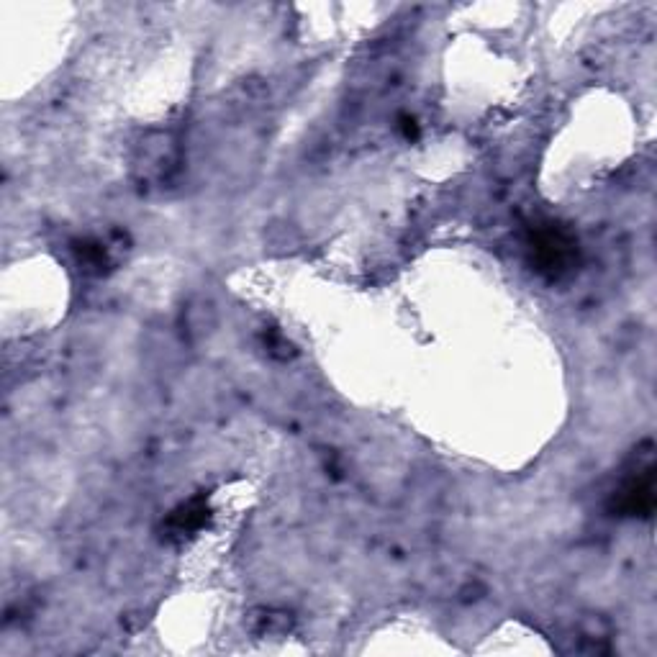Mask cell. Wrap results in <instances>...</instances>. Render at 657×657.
Masks as SVG:
<instances>
[{
    "label": "cell",
    "instance_id": "1",
    "mask_svg": "<svg viewBox=\"0 0 657 657\" xmlns=\"http://www.w3.org/2000/svg\"><path fill=\"white\" fill-rule=\"evenodd\" d=\"M180 170V144L170 131H149L134 154V172L142 185L160 188Z\"/></svg>",
    "mask_w": 657,
    "mask_h": 657
},
{
    "label": "cell",
    "instance_id": "2",
    "mask_svg": "<svg viewBox=\"0 0 657 657\" xmlns=\"http://www.w3.org/2000/svg\"><path fill=\"white\" fill-rule=\"evenodd\" d=\"M532 262L547 278H560L578 262V239L560 224H539L529 237Z\"/></svg>",
    "mask_w": 657,
    "mask_h": 657
},
{
    "label": "cell",
    "instance_id": "3",
    "mask_svg": "<svg viewBox=\"0 0 657 657\" xmlns=\"http://www.w3.org/2000/svg\"><path fill=\"white\" fill-rule=\"evenodd\" d=\"M611 511L619 516H640L650 519L655 511V465H652V452H647L645 460H637L632 473L622 480V486L614 491L611 498Z\"/></svg>",
    "mask_w": 657,
    "mask_h": 657
},
{
    "label": "cell",
    "instance_id": "4",
    "mask_svg": "<svg viewBox=\"0 0 657 657\" xmlns=\"http://www.w3.org/2000/svg\"><path fill=\"white\" fill-rule=\"evenodd\" d=\"M208 519H211V511H208L206 498H190V501H185L172 511L170 519H167V532H170V537H190V534L201 532Z\"/></svg>",
    "mask_w": 657,
    "mask_h": 657
},
{
    "label": "cell",
    "instance_id": "5",
    "mask_svg": "<svg viewBox=\"0 0 657 657\" xmlns=\"http://www.w3.org/2000/svg\"><path fill=\"white\" fill-rule=\"evenodd\" d=\"M249 632L257 637H285L291 632L293 619L288 611L280 609H255L247 619Z\"/></svg>",
    "mask_w": 657,
    "mask_h": 657
},
{
    "label": "cell",
    "instance_id": "6",
    "mask_svg": "<svg viewBox=\"0 0 657 657\" xmlns=\"http://www.w3.org/2000/svg\"><path fill=\"white\" fill-rule=\"evenodd\" d=\"M75 252L85 273L103 275L108 267H111V247H108L106 242H101V239H85V242H77Z\"/></svg>",
    "mask_w": 657,
    "mask_h": 657
},
{
    "label": "cell",
    "instance_id": "7",
    "mask_svg": "<svg viewBox=\"0 0 657 657\" xmlns=\"http://www.w3.org/2000/svg\"><path fill=\"white\" fill-rule=\"evenodd\" d=\"M267 347H270V355L280 357V360H288V357L293 355V347L288 339H283L280 334H270V337H265Z\"/></svg>",
    "mask_w": 657,
    "mask_h": 657
}]
</instances>
